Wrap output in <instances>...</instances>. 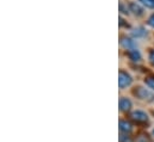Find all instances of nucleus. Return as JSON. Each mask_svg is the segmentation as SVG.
Returning a JSON list of instances; mask_svg holds the SVG:
<instances>
[{
	"instance_id": "obj_2",
	"label": "nucleus",
	"mask_w": 154,
	"mask_h": 142,
	"mask_svg": "<svg viewBox=\"0 0 154 142\" xmlns=\"http://www.w3.org/2000/svg\"><path fill=\"white\" fill-rule=\"evenodd\" d=\"M131 76L124 71H119L118 73V85L121 88H124L127 86H130L131 84Z\"/></svg>"
},
{
	"instance_id": "obj_1",
	"label": "nucleus",
	"mask_w": 154,
	"mask_h": 142,
	"mask_svg": "<svg viewBox=\"0 0 154 142\" xmlns=\"http://www.w3.org/2000/svg\"><path fill=\"white\" fill-rule=\"evenodd\" d=\"M134 96H136L139 99L141 100H147V102H152L154 100V96L153 93H151L148 90L143 88V87H136L134 91H133Z\"/></svg>"
},
{
	"instance_id": "obj_3",
	"label": "nucleus",
	"mask_w": 154,
	"mask_h": 142,
	"mask_svg": "<svg viewBox=\"0 0 154 142\" xmlns=\"http://www.w3.org/2000/svg\"><path fill=\"white\" fill-rule=\"evenodd\" d=\"M130 117H131L135 122H137V123H145V122L148 121V116H147V113L143 112V111H140V110L134 111V112L130 115Z\"/></svg>"
},
{
	"instance_id": "obj_10",
	"label": "nucleus",
	"mask_w": 154,
	"mask_h": 142,
	"mask_svg": "<svg viewBox=\"0 0 154 142\" xmlns=\"http://www.w3.org/2000/svg\"><path fill=\"white\" fill-rule=\"evenodd\" d=\"M145 82H146V85H147L149 88L154 90V76H148V78H146Z\"/></svg>"
},
{
	"instance_id": "obj_15",
	"label": "nucleus",
	"mask_w": 154,
	"mask_h": 142,
	"mask_svg": "<svg viewBox=\"0 0 154 142\" xmlns=\"http://www.w3.org/2000/svg\"><path fill=\"white\" fill-rule=\"evenodd\" d=\"M153 135H154V130H153Z\"/></svg>"
},
{
	"instance_id": "obj_6",
	"label": "nucleus",
	"mask_w": 154,
	"mask_h": 142,
	"mask_svg": "<svg viewBox=\"0 0 154 142\" xmlns=\"http://www.w3.org/2000/svg\"><path fill=\"white\" fill-rule=\"evenodd\" d=\"M131 107V102L128 98H121L119 99V110L121 111H129Z\"/></svg>"
},
{
	"instance_id": "obj_5",
	"label": "nucleus",
	"mask_w": 154,
	"mask_h": 142,
	"mask_svg": "<svg viewBox=\"0 0 154 142\" xmlns=\"http://www.w3.org/2000/svg\"><path fill=\"white\" fill-rule=\"evenodd\" d=\"M129 8H130V11H131L135 16H137V17L143 16V8H142L140 5H137L136 2H130V4H129Z\"/></svg>"
},
{
	"instance_id": "obj_8",
	"label": "nucleus",
	"mask_w": 154,
	"mask_h": 142,
	"mask_svg": "<svg viewBox=\"0 0 154 142\" xmlns=\"http://www.w3.org/2000/svg\"><path fill=\"white\" fill-rule=\"evenodd\" d=\"M128 55H129L130 60H133V61H140V60H141V54H140V51L136 50V49L130 50V51L128 53Z\"/></svg>"
},
{
	"instance_id": "obj_12",
	"label": "nucleus",
	"mask_w": 154,
	"mask_h": 142,
	"mask_svg": "<svg viewBox=\"0 0 154 142\" xmlns=\"http://www.w3.org/2000/svg\"><path fill=\"white\" fill-rule=\"evenodd\" d=\"M119 142H133V140H131L130 136H128L125 134V135H121L119 136Z\"/></svg>"
},
{
	"instance_id": "obj_11",
	"label": "nucleus",
	"mask_w": 154,
	"mask_h": 142,
	"mask_svg": "<svg viewBox=\"0 0 154 142\" xmlns=\"http://www.w3.org/2000/svg\"><path fill=\"white\" fill-rule=\"evenodd\" d=\"M146 7L148 8H154V0H140Z\"/></svg>"
},
{
	"instance_id": "obj_13",
	"label": "nucleus",
	"mask_w": 154,
	"mask_h": 142,
	"mask_svg": "<svg viewBox=\"0 0 154 142\" xmlns=\"http://www.w3.org/2000/svg\"><path fill=\"white\" fill-rule=\"evenodd\" d=\"M148 25L152 26V28H154V13L148 18Z\"/></svg>"
},
{
	"instance_id": "obj_9",
	"label": "nucleus",
	"mask_w": 154,
	"mask_h": 142,
	"mask_svg": "<svg viewBox=\"0 0 154 142\" xmlns=\"http://www.w3.org/2000/svg\"><path fill=\"white\" fill-rule=\"evenodd\" d=\"M131 35L134 36V37H136V38H139V37H143V36L147 35V31L143 29V28H136L135 30H133V32H131Z\"/></svg>"
},
{
	"instance_id": "obj_7",
	"label": "nucleus",
	"mask_w": 154,
	"mask_h": 142,
	"mask_svg": "<svg viewBox=\"0 0 154 142\" xmlns=\"http://www.w3.org/2000/svg\"><path fill=\"white\" fill-rule=\"evenodd\" d=\"M119 129H121V131H123V133H130L131 131V129H133V127H131V124L128 122V121H124V119H121L119 121Z\"/></svg>"
},
{
	"instance_id": "obj_4",
	"label": "nucleus",
	"mask_w": 154,
	"mask_h": 142,
	"mask_svg": "<svg viewBox=\"0 0 154 142\" xmlns=\"http://www.w3.org/2000/svg\"><path fill=\"white\" fill-rule=\"evenodd\" d=\"M121 45L123 47V48H125V49H136V44H135V42L133 41V39H130V38H128V37H122L121 38Z\"/></svg>"
},
{
	"instance_id": "obj_14",
	"label": "nucleus",
	"mask_w": 154,
	"mask_h": 142,
	"mask_svg": "<svg viewBox=\"0 0 154 142\" xmlns=\"http://www.w3.org/2000/svg\"><path fill=\"white\" fill-rule=\"evenodd\" d=\"M149 60H151V62L154 65V50L151 51V54H149Z\"/></svg>"
}]
</instances>
